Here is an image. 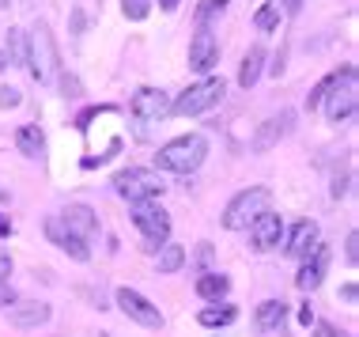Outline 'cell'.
Masks as SVG:
<instances>
[{
	"instance_id": "1",
	"label": "cell",
	"mask_w": 359,
	"mask_h": 337,
	"mask_svg": "<svg viewBox=\"0 0 359 337\" xmlns=\"http://www.w3.org/2000/svg\"><path fill=\"white\" fill-rule=\"evenodd\" d=\"M208 156V140L201 133H186V137L163 144L155 152V171H170V175H193Z\"/></svg>"
},
{
	"instance_id": "2",
	"label": "cell",
	"mask_w": 359,
	"mask_h": 337,
	"mask_svg": "<svg viewBox=\"0 0 359 337\" xmlns=\"http://www.w3.org/2000/svg\"><path fill=\"white\" fill-rule=\"evenodd\" d=\"M269 201H273L269 186L242 190V194H235L227 201V209H223V227H227V231H246L261 213H269Z\"/></svg>"
},
{
	"instance_id": "3",
	"label": "cell",
	"mask_w": 359,
	"mask_h": 337,
	"mask_svg": "<svg viewBox=\"0 0 359 337\" xmlns=\"http://www.w3.org/2000/svg\"><path fill=\"white\" fill-rule=\"evenodd\" d=\"M223 91H227V84H223V76H208V80L193 84V88H186L178 95V99L170 103L174 114H182V118H193V114H205L212 110L216 103L223 99Z\"/></svg>"
},
{
	"instance_id": "4",
	"label": "cell",
	"mask_w": 359,
	"mask_h": 337,
	"mask_svg": "<svg viewBox=\"0 0 359 337\" xmlns=\"http://www.w3.org/2000/svg\"><path fill=\"white\" fill-rule=\"evenodd\" d=\"M114 190L129 201V205H140V201H155V197H163V178L155 175V171H144V167H129V171H121L118 178H114Z\"/></svg>"
},
{
	"instance_id": "5",
	"label": "cell",
	"mask_w": 359,
	"mask_h": 337,
	"mask_svg": "<svg viewBox=\"0 0 359 337\" xmlns=\"http://www.w3.org/2000/svg\"><path fill=\"white\" fill-rule=\"evenodd\" d=\"M322 103H325V118L333 125H341V121L352 118V114H355V69L337 72L333 88L325 91Z\"/></svg>"
},
{
	"instance_id": "6",
	"label": "cell",
	"mask_w": 359,
	"mask_h": 337,
	"mask_svg": "<svg viewBox=\"0 0 359 337\" xmlns=\"http://www.w3.org/2000/svg\"><path fill=\"white\" fill-rule=\"evenodd\" d=\"M27 65H31V76L38 84L53 80V69H57V50H53V34L46 23H38V31L27 38Z\"/></svg>"
},
{
	"instance_id": "7",
	"label": "cell",
	"mask_w": 359,
	"mask_h": 337,
	"mask_svg": "<svg viewBox=\"0 0 359 337\" xmlns=\"http://www.w3.org/2000/svg\"><path fill=\"white\" fill-rule=\"evenodd\" d=\"M133 224H137V231L148 239L151 250H159L170 239V216H167V209L155 205V201H140V205H133Z\"/></svg>"
},
{
	"instance_id": "8",
	"label": "cell",
	"mask_w": 359,
	"mask_h": 337,
	"mask_svg": "<svg viewBox=\"0 0 359 337\" xmlns=\"http://www.w3.org/2000/svg\"><path fill=\"white\" fill-rule=\"evenodd\" d=\"M114 300H118L125 319L140 322L144 330H159V326H163V311L148 300V296H140L137 288H118V296H114Z\"/></svg>"
},
{
	"instance_id": "9",
	"label": "cell",
	"mask_w": 359,
	"mask_h": 337,
	"mask_svg": "<svg viewBox=\"0 0 359 337\" xmlns=\"http://www.w3.org/2000/svg\"><path fill=\"white\" fill-rule=\"evenodd\" d=\"M219 65V38L212 34V27H197L189 42V69L193 72H208Z\"/></svg>"
},
{
	"instance_id": "10",
	"label": "cell",
	"mask_w": 359,
	"mask_h": 337,
	"mask_svg": "<svg viewBox=\"0 0 359 337\" xmlns=\"http://www.w3.org/2000/svg\"><path fill=\"white\" fill-rule=\"evenodd\" d=\"M129 110H133V118H140V121H159L170 114V99H167V91H159V88H140L133 95Z\"/></svg>"
},
{
	"instance_id": "11",
	"label": "cell",
	"mask_w": 359,
	"mask_h": 337,
	"mask_svg": "<svg viewBox=\"0 0 359 337\" xmlns=\"http://www.w3.org/2000/svg\"><path fill=\"white\" fill-rule=\"evenodd\" d=\"M250 239H254V250H276L280 239H284V216L261 213L254 224H250Z\"/></svg>"
},
{
	"instance_id": "12",
	"label": "cell",
	"mask_w": 359,
	"mask_h": 337,
	"mask_svg": "<svg viewBox=\"0 0 359 337\" xmlns=\"http://www.w3.org/2000/svg\"><path fill=\"white\" fill-rule=\"evenodd\" d=\"M318 239H322V227L314 224V220H299L295 227H291V239H287V254L299 258V262H306L310 254L318 250Z\"/></svg>"
},
{
	"instance_id": "13",
	"label": "cell",
	"mask_w": 359,
	"mask_h": 337,
	"mask_svg": "<svg viewBox=\"0 0 359 337\" xmlns=\"http://www.w3.org/2000/svg\"><path fill=\"white\" fill-rule=\"evenodd\" d=\"M8 322L15 326V330H38V326L50 322V303H34V300H15L8 307Z\"/></svg>"
},
{
	"instance_id": "14",
	"label": "cell",
	"mask_w": 359,
	"mask_h": 337,
	"mask_svg": "<svg viewBox=\"0 0 359 337\" xmlns=\"http://www.w3.org/2000/svg\"><path fill=\"white\" fill-rule=\"evenodd\" d=\"M61 227L69 231V235H76V239H91L95 231H99V216H95V209L91 205H69L61 213Z\"/></svg>"
},
{
	"instance_id": "15",
	"label": "cell",
	"mask_w": 359,
	"mask_h": 337,
	"mask_svg": "<svg viewBox=\"0 0 359 337\" xmlns=\"http://www.w3.org/2000/svg\"><path fill=\"white\" fill-rule=\"evenodd\" d=\"M46 235H50L69 258H76V262H91V250H87V243H83V239H76V235H69V231L61 227V216L46 220Z\"/></svg>"
},
{
	"instance_id": "16",
	"label": "cell",
	"mask_w": 359,
	"mask_h": 337,
	"mask_svg": "<svg viewBox=\"0 0 359 337\" xmlns=\"http://www.w3.org/2000/svg\"><path fill=\"white\" fill-rule=\"evenodd\" d=\"M325 265H329V250L318 243V250L306 258V265L299 269V277H295V288H299V292H314V288L322 284V277H325Z\"/></svg>"
},
{
	"instance_id": "17",
	"label": "cell",
	"mask_w": 359,
	"mask_h": 337,
	"mask_svg": "<svg viewBox=\"0 0 359 337\" xmlns=\"http://www.w3.org/2000/svg\"><path fill=\"white\" fill-rule=\"evenodd\" d=\"M287 125H291V110L276 114V118H269V121H261V129L254 133V140H250V148H254V152H269V148H276V144H280V137L287 133Z\"/></svg>"
},
{
	"instance_id": "18",
	"label": "cell",
	"mask_w": 359,
	"mask_h": 337,
	"mask_svg": "<svg viewBox=\"0 0 359 337\" xmlns=\"http://www.w3.org/2000/svg\"><path fill=\"white\" fill-rule=\"evenodd\" d=\"M284 319H287V303L284 300H265L254 315V326H257V333H273L284 326Z\"/></svg>"
},
{
	"instance_id": "19",
	"label": "cell",
	"mask_w": 359,
	"mask_h": 337,
	"mask_svg": "<svg viewBox=\"0 0 359 337\" xmlns=\"http://www.w3.org/2000/svg\"><path fill=\"white\" fill-rule=\"evenodd\" d=\"M261 65H265V46H250L246 57H242V69H238V84L242 88H254L257 76H261Z\"/></svg>"
},
{
	"instance_id": "20",
	"label": "cell",
	"mask_w": 359,
	"mask_h": 337,
	"mask_svg": "<svg viewBox=\"0 0 359 337\" xmlns=\"http://www.w3.org/2000/svg\"><path fill=\"white\" fill-rule=\"evenodd\" d=\"M15 148L23 152V156H42L46 152V133L38 129V125H19V133H15Z\"/></svg>"
},
{
	"instance_id": "21",
	"label": "cell",
	"mask_w": 359,
	"mask_h": 337,
	"mask_svg": "<svg viewBox=\"0 0 359 337\" xmlns=\"http://www.w3.org/2000/svg\"><path fill=\"white\" fill-rule=\"evenodd\" d=\"M227 292H231V281H227L223 273H201V277H197V296H201V300L219 303Z\"/></svg>"
},
{
	"instance_id": "22",
	"label": "cell",
	"mask_w": 359,
	"mask_h": 337,
	"mask_svg": "<svg viewBox=\"0 0 359 337\" xmlns=\"http://www.w3.org/2000/svg\"><path fill=\"white\" fill-rule=\"evenodd\" d=\"M182 265H186V250L178 243H163L159 258H155V269H159V273H178Z\"/></svg>"
},
{
	"instance_id": "23",
	"label": "cell",
	"mask_w": 359,
	"mask_h": 337,
	"mask_svg": "<svg viewBox=\"0 0 359 337\" xmlns=\"http://www.w3.org/2000/svg\"><path fill=\"white\" fill-rule=\"evenodd\" d=\"M238 319V311L231 303H216V307H205V311L197 315V322L201 326H231Z\"/></svg>"
},
{
	"instance_id": "24",
	"label": "cell",
	"mask_w": 359,
	"mask_h": 337,
	"mask_svg": "<svg viewBox=\"0 0 359 337\" xmlns=\"http://www.w3.org/2000/svg\"><path fill=\"white\" fill-rule=\"evenodd\" d=\"M8 65H27V31L23 27L8 31Z\"/></svg>"
},
{
	"instance_id": "25",
	"label": "cell",
	"mask_w": 359,
	"mask_h": 337,
	"mask_svg": "<svg viewBox=\"0 0 359 337\" xmlns=\"http://www.w3.org/2000/svg\"><path fill=\"white\" fill-rule=\"evenodd\" d=\"M121 12H125V19L140 23V19H148V12H151V0H121Z\"/></svg>"
},
{
	"instance_id": "26",
	"label": "cell",
	"mask_w": 359,
	"mask_h": 337,
	"mask_svg": "<svg viewBox=\"0 0 359 337\" xmlns=\"http://www.w3.org/2000/svg\"><path fill=\"white\" fill-rule=\"evenodd\" d=\"M254 23H257V31H273V27L280 23V4H265L254 15Z\"/></svg>"
},
{
	"instance_id": "27",
	"label": "cell",
	"mask_w": 359,
	"mask_h": 337,
	"mask_svg": "<svg viewBox=\"0 0 359 337\" xmlns=\"http://www.w3.org/2000/svg\"><path fill=\"white\" fill-rule=\"evenodd\" d=\"M223 8H227V0H201V8H197V27H208V19L219 15Z\"/></svg>"
},
{
	"instance_id": "28",
	"label": "cell",
	"mask_w": 359,
	"mask_h": 337,
	"mask_svg": "<svg viewBox=\"0 0 359 337\" xmlns=\"http://www.w3.org/2000/svg\"><path fill=\"white\" fill-rule=\"evenodd\" d=\"M333 80H337V72H333V76H329V80H322V84H318V88H314V91H310V95H306V110H314V107H322V99H325V91H329V88H333Z\"/></svg>"
},
{
	"instance_id": "29",
	"label": "cell",
	"mask_w": 359,
	"mask_h": 337,
	"mask_svg": "<svg viewBox=\"0 0 359 337\" xmlns=\"http://www.w3.org/2000/svg\"><path fill=\"white\" fill-rule=\"evenodd\" d=\"M23 103V95H19V88H0V110H12Z\"/></svg>"
},
{
	"instance_id": "30",
	"label": "cell",
	"mask_w": 359,
	"mask_h": 337,
	"mask_svg": "<svg viewBox=\"0 0 359 337\" xmlns=\"http://www.w3.org/2000/svg\"><path fill=\"white\" fill-rule=\"evenodd\" d=\"M344 258H348V265L359 262V235L355 231H348V239H344Z\"/></svg>"
},
{
	"instance_id": "31",
	"label": "cell",
	"mask_w": 359,
	"mask_h": 337,
	"mask_svg": "<svg viewBox=\"0 0 359 337\" xmlns=\"http://www.w3.org/2000/svg\"><path fill=\"white\" fill-rule=\"evenodd\" d=\"M310 337H348V333L337 330L333 322H314V333H310Z\"/></svg>"
},
{
	"instance_id": "32",
	"label": "cell",
	"mask_w": 359,
	"mask_h": 337,
	"mask_svg": "<svg viewBox=\"0 0 359 337\" xmlns=\"http://www.w3.org/2000/svg\"><path fill=\"white\" fill-rule=\"evenodd\" d=\"M8 277H12V258L8 250H0V284H8Z\"/></svg>"
},
{
	"instance_id": "33",
	"label": "cell",
	"mask_w": 359,
	"mask_h": 337,
	"mask_svg": "<svg viewBox=\"0 0 359 337\" xmlns=\"http://www.w3.org/2000/svg\"><path fill=\"white\" fill-rule=\"evenodd\" d=\"M15 303V292H12V284H0V307H12Z\"/></svg>"
},
{
	"instance_id": "34",
	"label": "cell",
	"mask_w": 359,
	"mask_h": 337,
	"mask_svg": "<svg viewBox=\"0 0 359 337\" xmlns=\"http://www.w3.org/2000/svg\"><path fill=\"white\" fill-rule=\"evenodd\" d=\"M341 296H344V300H348V303H355V296H359V288H355V284H344V288H341Z\"/></svg>"
},
{
	"instance_id": "35",
	"label": "cell",
	"mask_w": 359,
	"mask_h": 337,
	"mask_svg": "<svg viewBox=\"0 0 359 337\" xmlns=\"http://www.w3.org/2000/svg\"><path fill=\"white\" fill-rule=\"evenodd\" d=\"M299 322H303V326L314 322V307H303V311H299Z\"/></svg>"
},
{
	"instance_id": "36",
	"label": "cell",
	"mask_w": 359,
	"mask_h": 337,
	"mask_svg": "<svg viewBox=\"0 0 359 337\" xmlns=\"http://www.w3.org/2000/svg\"><path fill=\"white\" fill-rule=\"evenodd\" d=\"M299 8H303V0H284V12H287V15H295Z\"/></svg>"
},
{
	"instance_id": "37",
	"label": "cell",
	"mask_w": 359,
	"mask_h": 337,
	"mask_svg": "<svg viewBox=\"0 0 359 337\" xmlns=\"http://www.w3.org/2000/svg\"><path fill=\"white\" fill-rule=\"evenodd\" d=\"M0 235H12V220H8L4 213H0Z\"/></svg>"
},
{
	"instance_id": "38",
	"label": "cell",
	"mask_w": 359,
	"mask_h": 337,
	"mask_svg": "<svg viewBox=\"0 0 359 337\" xmlns=\"http://www.w3.org/2000/svg\"><path fill=\"white\" fill-rule=\"evenodd\" d=\"M178 4H182V0H159V8H163V12H174Z\"/></svg>"
},
{
	"instance_id": "39",
	"label": "cell",
	"mask_w": 359,
	"mask_h": 337,
	"mask_svg": "<svg viewBox=\"0 0 359 337\" xmlns=\"http://www.w3.org/2000/svg\"><path fill=\"white\" fill-rule=\"evenodd\" d=\"M4 69H8V53L0 50V72H4Z\"/></svg>"
},
{
	"instance_id": "40",
	"label": "cell",
	"mask_w": 359,
	"mask_h": 337,
	"mask_svg": "<svg viewBox=\"0 0 359 337\" xmlns=\"http://www.w3.org/2000/svg\"><path fill=\"white\" fill-rule=\"evenodd\" d=\"M8 4H12V0H0V8H8Z\"/></svg>"
}]
</instances>
